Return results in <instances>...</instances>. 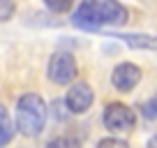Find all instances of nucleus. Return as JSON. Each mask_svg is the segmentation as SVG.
I'll return each instance as SVG.
<instances>
[{
	"mask_svg": "<svg viewBox=\"0 0 157 148\" xmlns=\"http://www.w3.org/2000/svg\"><path fill=\"white\" fill-rule=\"evenodd\" d=\"M99 146L106 148V146H118V148H127V141H123V139H102L99 141Z\"/></svg>",
	"mask_w": 157,
	"mask_h": 148,
	"instance_id": "12",
	"label": "nucleus"
},
{
	"mask_svg": "<svg viewBox=\"0 0 157 148\" xmlns=\"http://www.w3.org/2000/svg\"><path fill=\"white\" fill-rule=\"evenodd\" d=\"M46 125V104L37 93H25L16 102V130L25 137H37Z\"/></svg>",
	"mask_w": 157,
	"mask_h": 148,
	"instance_id": "2",
	"label": "nucleus"
},
{
	"mask_svg": "<svg viewBox=\"0 0 157 148\" xmlns=\"http://www.w3.org/2000/svg\"><path fill=\"white\" fill-rule=\"evenodd\" d=\"M136 118H134V111L129 107L120 102H113L104 109V125H106L111 132H127L134 127Z\"/></svg>",
	"mask_w": 157,
	"mask_h": 148,
	"instance_id": "3",
	"label": "nucleus"
},
{
	"mask_svg": "<svg viewBox=\"0 0 157 148\" xmlns=\"http://www.w3.org/2000/svg\"><path fill=\"white\" fill-rule=\"evenodd\" d=\"M14 14V0H0V21L12 19Z\"/></svg>",
	"mask_w": 157,
	"mask_h": 148,
	"instance_id": "11",
	"label": "nucleus"
},
{
	"mask_svg": "<svg viewBox=\"0 0 157 148\" xmlns=\"http://www.w3.org/2000/svg\"><path fill=\"white\" fill-rule=\"evenodd\" d=\"M12 137H14V123H12L10 114H7V109L0 104V146L10 143Z\"/></svg>",
	"mask_w": 157,
	"mask_h": 148,
	"instance_id": "8",
	"label": "nucleus"
},
{
	"mask_svg": "<svg viewBox=\"0 0 157 148\" xmlns=\"http://www.w3.org/2000/svg\"><path fill=\"white\" fill-rule=\"evenodd\" d=\"M74 25L83 30H97L102 25H118L127 21V10L118 0H83L74 12Z\"/></svg>",
	"mask_w": 157,
	"mask_h": 148,
	"instance_id": "1",
	"label": "nucleus"
},
{
	"mask_svg": "<svg viewBox=\"0 0 157 148\" xmlns=\"http://www.w3.org/2000/svg\"><path fill=\"white\" fill-rule=\"evenodd\" d=\"M139 79H141V69H139L136 65H132V63H120L111 74V84L116 86L118 90H123V93L132 90L134 86L139 84Z\"/></svg>",
	"mask_w": 157,
	"mask_h": 148,
	"instance_id": "5",
	"label": "nucleus"
},
{
	"mask_svg": "<svg viewBox=\"0 0 157 148\" xmlns=\"http://www.w3.org/2000/svg\"><path fill=\"white\" fill-rule=\"evenodd\" d=\"M76 76V60L69 53H56L49 63V79L58 86H67Z\"/></svg>",
	"mask_w": 157,
	"mask_h": 148,
	"instance_id": "4",
	"label": "nucleus"
},
{
	"mask_svg": "<svg viewBox=\"0 0 157 148\" xmlns=\"http://www.w3.org/2000/svg\"><path fill=\"white\" fill-rule=\"evenodd\" d=\"M95 95H93V88H90L88 84H74L72 88H69L67 93V109L69 111H74V114H83V111H88V107L93 104Z\"/></svg>",
	"mask_w": 157,
	"mask_h": 148,
	"instance_id": "6",
	"label": "nucleus"
},
{
	"mask_svg": "<svg viewBox=\"0 0 157 148\" xmlns=\"http://www.w3.org/2000/svg\"><path fill=\"white\" fill-rule=\"evenodd\" d=\"M120 40L132 49H150L157 51V35H123Z\"/></svg>",
	"mask_w": 157,
	"mask_h": 148,
	"instance_id": "7",
	"label": "nucleus"
},
{
	"mask_svg": "<svg viewBox=\"0 0 157 148\" xmlns=\"http://www.w3.org/2000/svg\"><path fill=\"white\" fill-rule=\"evenodd\" d=\"M44 5L51 12H67L72 7V0H44Z\"/></svg>",
	"mask_w": 157,
	"mask_h": 148,
	"instance_id": "10",
	"label": "nucleus"
},
{
	"mask_svg": "<svg viewBox=\"0 0 157 148\" xmlns=\"http://www.w3.org/2000/svg\"><path fill=\"white\" fill-rule=\"evenodd\" d=\"M141 111H143V116H146V118H150V120L157 118V95H155V97H150L148 102H143Z\"/></svg>",
	"mask_w": 157,
	"mask_h": 148,
	"instance_id": "9",
	"label": "nucleus"
},
{
	"mask_svg": "<svg viewBox=\"0 0 157 148\" xmlns=\"http://www.w3.org/2000/svg\"><path fill=\"white\" fill-rule=\"evenodd\" d=\"M148 146H150V148H157V137H152L150 141H148Z\"/></svg>",
	"mask_w": 157,
	"mask_h": 148,
	"instance_id": "13",
	"label": "nucleus"
}]
</instances>
